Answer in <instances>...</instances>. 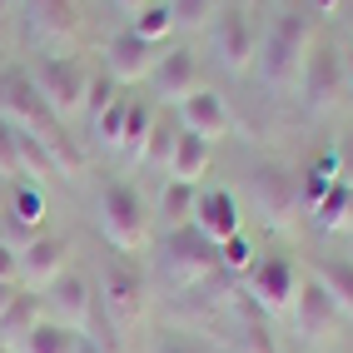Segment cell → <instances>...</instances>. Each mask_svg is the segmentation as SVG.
Returning <instances> with one entry per match:
<instances>
[{"label":"cell","instance_id":"cell-1","mask_svg":"<svg viewBox=\"0 0 353 353\" xmlns=\"http://www.w3.org/2000/svg\"><path fill=\"white\" fill-rule=\"evenodd\" d=\"M309 20H303V10H279L269 20V30L259 35V50H254V75L259 85L269 90H289L299 85V70H303V55H309Z\"/></svg>","mask_w":353,"mask_h":353},{"label":"cell","instance_id":"cell-2","mask_svg":"<svg viewBox=\"0 0 353 353\" xmlns=\"http://www.w3.org/2000/svg\"><path fill=\"white\" fill-rule=\"evenodd\" d=\"M150 204L130 179H105L100 184V234L110 239L114 254H139L150 244Z\"/></svg>","mask_w":353,"mask_h":353},{"label":"cell","instance_id":"cell-3","mask_svg":"<svg viewBox=\"0 0 353 353\" xmlns=\"http://www.w3.org/2000/svg\"><path fill=\"white\" fill-rule=\"evenodd\" d=\"M249 199L269 224H289L303 209V170L279 154H264L249 170Z\"/></svg>","mask_w":353,"mask_h":353},{"label":"cell","instance_id":"cell-4","mask_svg":"<svg viewBox=\"0 0 353 353\" xmlns=\"http://www.w3.org/2000/svg\"><path fill=\"white\" fill-rule=\"evenodd\" d=\"M0 120L15 125V130H30V134H40V139L65 134V125L55 120V110L45 105V95L35 90L30 70H20V65L0 70Z\"/></svg>","mask_w":353,"mask_h":353},{"label":"cell","instance_id":"cell-5","mask_svg":"<svg viewBox=\"0 0 353 353\" xmlns=\"http://www.w3.org/2000/svg\"><path fill=\"white\" fill-rule=\"evenodd\" d=\"M30 80L45 95V105L55 110V120L65 125V120H75V114L85 110V95H90V80L95 75H90L75 55H40L30 65Z\"/></svg>","mask_w":353,"mask_h":353},{"label":"cell","instance_id":"cell-6","mask_svg":"<svg viewBox=\"0 0 353 353\" xmlns=\"http://www.w3.org/2000/svg\"><path fill=\"white\" fill-rule=\"evenodd\" d=\"M244 284L254 294L259 309H269V314H284L294 294H299V264L284 254V249H264V254H254V264L244 269Z\"/></svg>","mask_w":353,"mask_h":353},{"label":"cell","instance_id":"cell-7","mask_svg":"<svg viewBox=\"0 0 353 353\" xmlns=\"http://www.w3.org/2000/svg\"><path fill=\"white\" fill-rule=\"evenodd\" d=\"M209 45H214V60L229 70V75H249L254 50H259L254 15L244 6H219V15L209 20Z\"/></svg>","mask_w":353,"mask_h":353},{"label":"cell","instance_id":"cell-8","mask_svg":"<svg viewBox=\"0 0 353 353\" xmlns=\"http://www.w3.org/2000/svg\"><path fill=\"white\" fill-rule=\"evenodd\" d=\"M343 75H348V60L339 45L328 40H314L309 55H303V70H299V90H303V105H309L314 114L334 110L339 95H343Z\"/></svg>","mask_w":353,"mask_h":353},{"label":"cell","instance_id":"cell-9","mask_svg":"<svg viewBox=\"0 0 353 353\" xmlns=\"http://www.w3.org/2000/svg\"><path fill=\"white\" fill-rule=\"evenodd\" d=\"M145 274H139L134 264H125V259H110V264L100 269V289H95V303L105 309L110 323H139V314H145Z\"/></svg>","mask_w":353,"mask_h":353},{"label":"cell","instance_id":"cell-10","mask_svg":"<svg viewBox=\"0 0 353 353\" xmlns=\"http://www.w3.org/2000/svg\"><path fill=\"white\" fill-rule=\"evenodd\" d=\"M164 269H170V279H179V284H199V279H209L219 269V244H209L194 224L170 229L164 234Z\"/></svg>","mask_w":353,"mask_h":353},{"label":"cell","instance_id":"cell-11","mask_svg":"<svg viewBox=\"0 0 353 353\" xmlns=\"http://www.w3.org/2000/svg\"><path fill=\"white\" fill-rule=\"evenodd\" d=\"M40 303H45L50 319H60L65 328H80V334L95 323V309H100V303H95V284H90L80 269H65L50 289H40Z\"/></svg>","mask_w":353,"mask_h":353},{"label":"cell","instance_id":"cell-12","mask_svg":"<svg viewBox=\"0 0 353 353\" xmlns=\"http://www.w3.org/2000/svg\"><path fill=\"white\" fill-rule=\"evenodd\" d=\"M70 269V239L65 234H30L20 239V284L26 289H50L55 279Z\"/></svg>","mask_w":353,"mask_h":353},{"label":"cell","instance_id":"cell-13","mask_svg":"<svg viewBox=\"0 0 353 353\" xmlns=\"http://www.w3.org/2000/svg\"><path fill=\"white\" fill-rule=\"evenodd\" d=\"M145 85L154 90V100L179 105L184 95H194V90H199V55L190 50V45H164Z\"/></svg>","mask_w":353,"mask_h":353},{"label":"cell","instance_id":"cell-14","mask_svg":"<svg viewBox=\"0 0 353 353\" xmlns=\"http://www.w3.org/2000/svg\"><path fill=\"white\" fill-rule=\"evenodd\" d=\"M289 314H294V334L299 339H309V343H319V339H328L339 328V303L328 299V289L319 284V279L309 274L299 284V294H294V303H289Z\"/></svg>","mask_w":353,"mask_h":353},{"label":"cell","instance_id":"cell-15","mask_svg":"<svg viewBox=\"0 0 353 353\" xmlns=\"http://www.w3.org/2000/svg\"><path fill=\"white\" fill-rule=\"evenodd\" d=\"M159 50H164V45H150L145 35H134V26L120 30V35L105 45L110 80H114V85H145L150 70H154V60H159Z\"/></svg>","mask_w":353,"mask_h":353},{"label":"cell","instance_id":"cell-16","mask_svg":"<svg viewBox=\"0 0 353 353\" xmlns=\"http://www.w3.org/2000/svg\"><path fill=\"white\" fill-rule=\"evenodd\" d=\"M209 244H224L234 234H244V214H239V199L229 190H214V184H199L194 194V219H190Z\"/></svg>","mask_w":353,"mask_h":353},{"label":"cell","instance_id":"cell-17","mask_svg":"<svg viewBox=\"0 0 353 353\" xmlns=\"http://www.w3.org/2000/svg\"><path fill=\"white\" fill-rule=\"evenodd\" d=\"M229 125H234V114H229V105H224L219 90H204V85H199L194 95H184V100H179V130L204 134L209 145H214V139H224Z\"/></svg>","mask_w":353,"mask_h":353},{"label":"cell","instance_id":"cell-18","mask_svg":"<svg viewBox=\"0 0 353 353\" xmlns=\"http://www.w3.org/2000/svg\"><path fill=\"white\" fill-rule=\"evenodd\" d=\"M209 164H214V145H209L204 134L179 130V134H174V150H170V164H164V174H170V179H184V184H204Z\"/></svg>","mask_w":353,"mask_h":353},{"label":"cell","instance_id":"cell-19","mask_svg":"<svg viewBox=\"0 0 353 353\" xmlns=\"http://www.w3.org/2000/svg\"><path fill=\"white\" fill-rule=\"evenodd\" d=\"M75 343H80V328H65L60 319L40 314L26 334L10 343V353H75Z\"/></svg>","mask_w":353,"mask_h":353},{"label":"cell","instance_id":"cell-20","mask_svg":"<svg viewBox=\"0 0 353 353\" xmlns=\"http://www.w3.org/2000/svg\"><path fill=\"white\" fill-rule=\"evenodd\" d=\"M15 164H20V179L40 184V190L50 179H60V164H55L50 145H45L40 134H30V130H15Z\"/></svg>","mask_w":353,"mask_h":353},{"label":"cell","instance_id":"cell-21","mask_svg":"<svg viewBox=\"0 0 353 353\" xmlns=\"http://www.w3.org/2000/svg\"><path fill=\"white\" fill-rule=\"evenodd\" d=\"M6 219H10V229H20V239H30V229L45 219V190H40V184H30V179H10Z\"/></svg>","mask_w":353,"mask_h":353},{"label":"cell","instance_id":"cell-22","mask_svg":"<svg viewBox=\"0 0 353 353\" xmlns=\"http://www.w3.org/2000/svg\"><path fill=\"white\" fill-rule=\"evenodd\" d=\"M194 194H199V184L164 179V190H159V199H154V209H150V214L164 224V234H170V229H184V224L194 219Z\"/></svg>","mask_w":353,"mask_h":353},{"label":"cell","instance_id":"cell-23","mask_svg":"<svg viewBox=\"0 0 353 353\" xmlns=\"http://www.w3.org/2000/svg\"><path fill=\"white\" fill-rule=\"evenodd\" d=\"M314 279L339 303V314H353V254H323L314 264Z\"/></svg>","mask_w":353,"mask_h":353},{"label":"cell","instance_id":"cell-24","mask_svg":"<svg viewBox=\"0 0 353 353\" xmlns=\"http://www.w3.org/2000/svg\"><path fill=\"white\" fill-rule=\"evenodd\" d=\"M26 20H30V30L35 35H70L75 30V0H26Z\"/></svg>","mask_w":353,"mask_h":353},{"label":"cell","instance_id":"cell-25","mask_svg":"<svg viewBox=\"0 0 353 353\" xmlns=\"http://www.w3.org/2000/svg\"><path fill=\"white\" fill-rule=\"evenodd\" d=\"M314 214V224L323 229V234H334V229H343L348 219H353V184H343V179H334L328 184V194L309 209Z\"/></svg>","mask_w":353,"mask_h":353},{"label":"cell","instance_id":"cell-26","mask_svg":"<svg viewBox=\"0 0 353 353\" xmlns=\"http://www.w3.org/2000/svg\"><path fill=\"white\" fill-rule=\"evenodd\" d=\"M174 134H179V120H170V114H154L150 139L139 145L134 164H139V170H164V164H170V150H174Z\"/></svg>","mask_w":353,"mask_h":353},{"label":"cell","instance_id":"cell-27","mask_svg":"<svg viewBox=\"0 0 353 353\" xmlns=\"http://www.w3.org/2000/svg\"><path fill=\"white\" fill-rule=\"evenodd\" d=\"M40 314H45L40 294H35V289H20V299L10 303L6 314H0V339H6V348H10V343H15L20 334H26V328H30V323H35Z\"/></svg>","mask_w":353,"mask_h":353},{"label":"cell","instance_id":"cell-28","mask_svg":"<svg viewBox=\"0 0 353 353\" xmlns=\"http://www.w3.org/2000/svg\"><path fill=\"white\" fill-rule=\"evenodd\" d=\"M154 105L150 100H130V110H125V134H120V154H139V145L150 139V125H154Z\"/></svg>","mask_w":353,"mask_h":353},{"label":"cell","instance_id":"cell-29","mask_svg":"<svg viewBox=\"0 0 353 353\" xmlns=\"http://www.w3.org/2000/svg\"><path fill=\"white\" fill-rule=\"evenodd\" d=\"M134 35H145L150 45H164L174 35V15H170V0H150L145 10L134 15Z\"/></svg>","mask_w":353,"mask_h":353},{"label":"cell","instance_id":"cell-30","mask_svg":"<svg viewBox=\"0 0 353 353\" xmlns=\"http://www.w3.org/2000/svg\"><path fill=\"white\" fill-rule=\"evenodd\" d=\"M125 110H130V95H114L95 120H90V130H95V139L105 150H120V134H125Z\"/></svg>","mask_w":353,"mask_h":353},{"label":"cell","instance_id":"cell-31","mask_svg":"<svg viewBox=\"0 0 353 353\" xmlns=\"http://www.w3.org/2000/svg\"><path fill=\"white\" fill-rule=\"evenodd\" d=\"M170 15H174V30H199L219 15V0H170Z\"/></svg>","mask_w":353,"mask_h":353},{"label":"cell","instance_id":"cell-32","mask_svg":"<svg viewBox=\"0 0 353 353\" xmlns=\"http://www.w3.org/2000/svg\"><path fill=\"white\" fill-rule=\"evenodd\" d=\"M254 254H259V249L244 239V234H234V239H224V244H219V269H234V274H244V269L254 264Z\"/></svg>","mask_w":353,"mask_h":353},{"label":"cell","instance_id":"cell-33","mask_svg":"<svg viewBox=\"0 0 353 353\" xmlns=\"http://www.w3.org/2000/svg\"><path fill=\"white\" fill-rule=\"evenodd\" d=\"M239 343H244V353H284L269 323H244V339Z\"/></svg>","mask_w":353,"mask_h":353},{"label":"cell","instance_id":"cell-34","mask_svg":"<svg viewBox=\"0 0 353 353\" xmlns=\"http://www.w3.org/2000/svg\"><path fill=\"white\" fill-rule=\"evenodd\" d=\"M0 174L20 179V164H15V125H6V120H0Z\"/></svg>","mask_w":353,"mask_h":353},{"label":"cell","instance_id":"cell-35","mask_svg":"<svg viewBox=\"0 0 353 353\" xmlns=\"http://www.w3.org/2000/svg\"><path fill=\"white\" fill-rule=\"evenodd\" d=\"M0 279H20V244L0 234Z\"/></svg>","mask_w":353,"mask_h":353},{"label":"cell","instance_id":"cell-36","mask_svg":"<svg viewBox=\"0 0 353 353\" xmlns=\"http://www.w3.org/2000/svg\"><path fill=\"white\" fill-rule=\"evenodd\" d=\"M334 174L343 179V184H353V130L339 139V154H334Z\"/></svg>","mask_w":353,"mask_h":353},{"label":"cell","instance_id":"cell-37","mask_svg":"<svg viewBox=\"0 0 353 353\" xmlns=\"http://www.w3.org/2000/svg\"><path fill=\"white\" fill-rule=\"evenodd\" d=\"M154 353H194V343L179 339V334H159L154 339Z\"/></svg>","mask_w":353,"mask_h":353},{"label":"cell","instance_id":"cell-38","mask_svg":"<svg viewBox=\"0 0 353 353\" xmlns=\"http://www.w3.org/2000/svg\"><path fill=\"white\" fill-rule=\"evenodd\" d=\"M20 289H26V284H20V279H0V314H6L10 303L20 299Z\"/></svg>","mask_w":353,"mask_h":353},{"label":"cell","instance_id":"cell-39","mask_svg":"<svg viewBox=\"0 0 353 353\" xmlns=\"http://www.w3.org/2000/svg\"><path fill=\"white\" fill-rule=\"evenodd\" d=\"M75 353H110V348H105V339H95V328H85L80 343H75Z\"/></svg>","mask_w":353,"mask_h":353},{"label":"cell","instance_id":"cell-40","mask_svg":"<svg viewBox=\"0 0 353 353\" xmlns=\"http://www.w3.org/2000/svg\"><path fill=\"white\" fill-rule=\"evenodd\" d=\"M114 6H120L125 15H139V10H145V6H150V0H114Z\"/></svg>","mask_w":353,"mask_h":353},{"label":"cell","instance_id":"cell-41","mask_svg":"<svg viewBox=\"0 0 353 353\" xmlns=\"http://www.w3.org/2000/svg\"><path fill=\"white\" fill-rule=\"evenodd\" d=\"M6 194H10V179L0 174V214H6Z\"/></svg>","mask_w":353,"mask_h":353},{"label":"cell","instance_id":"cell-42","mask_svg":"<svg viewBox=\"0 0 353 353\" xmlns=\"http://www.w3.org/2000/svg\"><path fill=\"white\" fill-rule=\"evenodd\" d=\"M10 10H15V6H10V0H0V20H6V15H10Z\"/></svg>","mask_w":353,"mask_h":353},{"label":"cell","instance_id":"cell-43","mask_svg":"<svg viewBox=\"0 0 353 353\" xmlns=\"http://www.w3.org/2000/svg\"><path fill=\"white\" fill-rule=\"evenodd\" d=\"M343 60H348V75H353V45H348V55H343Z\"/></svg>","mask_w":353,"mask_h":353},{"label":"cell","instance_id":"cell-44","mask_svg":"<svg viewBox=\"0 0 353 353\" xmlns=\"http://www.w3.org/2000/svg\"><path fill=\"white\" fill-rule=\"evenodd\" d=\"M314 6H319V10H328V6H334V0H314Z\"/></svg>","mask_w":353,"mask_h":353},{"label":"cell","instance_id":"cell-45","mask_svg":"<svg viewBox=\"0 0 353 353\" xmlns=\"http://www.w3.org/2000/svg\"><path fill=\"white\" fill-rule=\"evenodd\" d=\"M10 6H15V10H20V6H26V0H10Z\"/></svg>","mask_w":353,"mask_h":353},{"label":"cell","instance_id":"cell-46","mask_svg":"<svg viewBox=\"0 0 353 353\" xmlns=\"http://www.w3.org/2000/svg\"><path fill=\"white\" fill-rule=\"evenodd\" d=\"M0 353H10V348H6V343H0Z\"/></svg>","mask_w":353,"mask_h":353}]
</instances>
